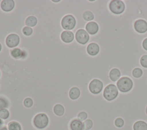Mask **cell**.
I'll use <instances>...</instances> for the list:
<instances>
[{"mask_svg": "<svg viewBox=\"0 0 147 130\" xmlns=\"http://www.w3.org/2000/svg\"><path fill=\"white\" fill-rule=\"evenodd\" d=\"M32 124L34 128L37 129H44L49 124V117L45 113H37L34 116Z\"/></svg>", "mask_w": 147, "mask_h": 130, "instance_id": "cell-1", "label": "cell"}, {"mask_svg": "<svg viewBox=\"0 0 147 130\" xmlns=\"http://www.w3.org/2000/svg\"><path fill=\"white\" fill-rule=\"evenodd\" d=\"M116 86L121 93H127L130 92L133 87V82L132 80L126 76L121 77L116 82Z\"/></svg>", "mask_w": 147, "mask_h": 130, "instance_id": "cell-2", "label": "cell"}, {"mask_svg": "<svg viewBox=\"0 0 147 130\" xmlns=\"http://www.w3.org/2000/svg\"><path fill=\"white\" fill-rule=\"evenodd\" d=\"M119 90L116 85L110 84L107 85L103 90V97L109 101L115 100L118 96Z\"/></svg>", "mask_w": 147, "mask_h": 130, "instance_id": "cell-3", "label": "cell"}, {"mask_svg": "<svg viewBox=\"0 0 147 130\" xmlns=\"http://www.w3.org/2000/svg\"><path fill=\"white\" fill-rule=\"evenodd\" d=\"M109 9L115 15H120L125 10V5L122 0H111L109 3Z\"/></svg>", "mask_w": 147, "mask_h": 130, "instance_id": "cell-4", "label": "cell"}, {"mask_svg": "<svg viewBox=\"0 0 147 130\" xmlns=\"http://www.w3.org/2000/svg\"><path fill=\"white\" fill-rule=\"evenodd\" d=\"M103 83L99 79L92 80L88 85V90L93 94H98L103 90Z\"/></svg>", "mask_w": 147, "mask_h": 130, "instance_id": "cell-5", "label": "cell"}, {"mask_svg": "<svg viewBox=\"0 0 147 130\" xmlns=\"http://www.w3.org/2000/svg\"><path fill=\"white\" fill-rule=\"evenodd\" d=\"M76 19L75 18L70 14L65 15L61 19V25L62 27L66 30H69L73 29L76 26Z\"/></svg>", "mask_w": 147, "mask_h": 130, "instance_id": "cell-6", "label": "cell"}, {"mask_svg": "<svg viewBox=\"0 0 147 130\" xmlns=\"http://www.w3.org/2000/svg\"><path fill=\"white\" fill-rule=\"evenodd\" d=\"M75 39L79 44L86 45L90 40V35L84 29H80L75 33Z\"/></svg>", "mask_w": 147, "mask_h": 130, "instance_id": "cell-7", "label": "cell"}, {"mask_svg": "<svg viewBox=\"0 0 147 130\" xmlns=\"http://www.w3.org/2000/svg\"><path fill=\"white\" fill-rule=\"evenodd\" d=\"M134 29L139 34H144L147 32V22L142 19L136 20L133 24Z\"/></svg>", "mask_w": 147, "mask_h": 130, "instance_id": "cell-8", "label": "cell"}, {"mask_svg": "<svg viewBox=\"0 0 147 130\" xmlns=\"http://www.w3.org/2000/svg\"><path fill=\"white\" fill-rule=\"evenodd\" d=\"M20 38L18 35L11 33L9 34L6 38V44L10 48L16 47L20 43Z\"/></svg>", "mask_w": 147, "mask_h": 130, "instance_id": "cell-9", "label": "cell"}, {"mask_svg": "<svg viewBox=\"0 0 147 130\" xmlns=\"http://www.w3.org/2000/svg\"><path fill=\"white\" fill-rule=\"evenodd\" d=\"M85 29L89 34L91 36H94L98 33L99 27L96 22L90 21L86 24Z\"/></svg>", "mask_w": 147, "mask_h": 130, "instance_id": "cell-10", "label": "cell"}, {"mask_svg": "<svg viewBox=\"0 0 147 130\" xmlns=\"http://www.w3.org/2000/svg\"><path fill=\"white\" fill-rule=\"evenodd\" d=\"M86 51L89 56H95L99 53L100 47L98 44L95 42H91L87 46Z\"/></svg>", "mask_w": 147, "mask_h": 130, "instance_id": "cell-11", "label": "cell"}, {"mask_svg": "<svg viewBox=\"0 0 147 130\" xmlns=\"http://www.w3.org/2000/svg\"><path fill=\"white\" fill-rule=\"evenodd\" d=\"M15 6L14 1L13 0H3L1 2V7L2 10L5 12L11 11Z\"/></svg>", "mask_w": 147, "mask_h": 130, "instance_id": "cell-12", "label": "cell"}, {"mask_svg": "<svg viewBox=\"0 0 147 130\" xmlns=\"http://www.w3.org/2000/svg\"><path fill=\"white\" fill-rule=\"evenodd\" d=\"M70 130H84L83 122L78 119H74L69 123Z\"/></svg>", "mask_w": 147, "mask_h": 130, "instance_id": "cell-13", "label": "cell"}, {"mask_svg": "<svg viewBox=\"0 0 147 130\" xmlns=\"http://www.w3.org/2000/svg\"><path fill=\"white\" fill-rule=\"evenodd\" d=\"M61 39L65 43H70L74 39V34L71 31L64 30L61 33Z\"/></svg>", "mask_w": 147, "mask_h": 130, "instance_id": "cell-14", "label": "cell"}, {"mask_svg": "<svg viewBox=\"0 0 147 130\" xmlns=\"http://www.w3.org/2000/svg\"><path fill=\"white\" fill-rule=\"evenodd\" d=\"M80 90L77 86L72 87L68 92V96L72 100H76L80 96Z\"/></svg>", "mask_w": 147, "mask_h": 130, "instance_id": "cell-15", "label": "cell"}, {"mask_svg": "<svg viewBox=\"0 0 147 130\" xmlns=\"http://www.w3.org/2000/svg\"><path fill=\"white\" fill-rule=\"evenodd\" d=\"M109 76L111 81L114 82H117V81L121 77V73L118 69L113 68L109 72Z\"/></svg>", "mask_w": 147, "mask_h": 130, "instance_id": "cell-16", "label": "cell"}, {"mask_svg": "<svg viewBox=\"0 0 147 130\" xmlns=\"http://www.w3.org/2000/svg\"><path fill=\"white\" fill-rule=\"evenodd\" d=\"M53 112L56 116L61 117L64 115L65 108L61 104H56L53 108Z\"/></svg>", "mask_w": 147, "mask_h": 130, "instance_id": "cell-17", "label": "cell"}, {"mask_svg": "<svg viewBox=\"0 0 147 130\" xmlns=\"http://www.w3.org/2000/svg\"><path fill=\"white\" fill-rule=\"evenodd\" d=\"M10 54L11 57L14 58L18 59L20 58H24L26 56V53L23 52L18 48H16L13 49L10 52Z\"/></svg>", "mask_w": 147, "mask_h": 130, "instance_id": "cell-18", "label": "cell"}, {"mask_svg": "<svg viewBox=\"0 0 147 130\" xmlns=\"http://www.w3.org/2000/svg\"><path fill=\"white\" fill-rule=\"evenodd\" d=\"M133 130H147V123L142 120L135 122L133 126Z\"/></svg>", "mask_w": 147, "mask_h": 130, "instance_id": "cell-19", "label": "cell"}, {"mask_svg": "<svg viewBox=\"0 0 147 130\" xmlns=\"http://www.w3.org/2000/svg\"><path fill=\"white\" fill-rule=\"evenodd\" d=\"M8 130H22L20 123L16 121H11L7 124Z\"/></svg>", "mask_w": 147, "mask_h": 130, "instance_id": "cell-20", "label": "cell"}, {"mask_svg": "<svg viewBox=\"0 0 147 130\" xmlns=\"http://www.w3.org/2000/svg\"><path fill=\"white\" fill-rule=\"evenodd\" d=\"M37 23V19L33 15L29 16L25 19V25L28 27H34Z\"/></svg>", "mask_w": 147, "mask_h": 130, "instance_id": "cell-21", "label": "cell"}, {"mask_svg": "<svg viewBox=\"0 0 147 130\" xmlns=\"http://www.w3.org/2000/svg\"><path fill=\"white\" fill-rule=\"evenodd\" d=\"M82 17L86 21H91L94 19V14L90 10H85L82 15Z\"/></svg>", "mask_w": 147, "mask_h": 130, "instance_id": "cell-22", "label": "cell"}, {"mask_svg": "<svg viewBox=\"0 0 147 130\" xmlns=\"http://www.w3.org/2000/svg\"><path fill=\"white\" fill-rule=\"evenodd\" d=\"M10 112L7 108L0 109V118L2 120H7L10 117Z\"/></svg>", "mask_w": 147, "mask_h": 130, "instance_id": "cell-23", "label": "cell"}, {"mask_svg": "<svg viewBox=\"0 0 147 130\" xmlns=\"http://www.w3.org/2000/svg\"><path fill=\"white\" fill-rule=\"evenodd\" d=\"M131 74L134 78H139L142 77L143 74V70L140 68H136L132 70Z\"/></svg>", "mask_w": 147, "mask_h": 130, "instance_id": "cell-24", "label": "cell"}, {"mask_svg": "<svg viewBox=\"0 0 147 130\" xmlns=\"http://www.w3.org/2000/svg\"><path fill=\"white\" fill-rule=\"evenodd\" d=\"M83 124L84 130H90L94 125V123L92 120L90 119H87L83 122Z\"/></svg>", "mask_w": 147, "mask_h": 130, "instance_id": "cell-25", "label": "cell"}, {"mask_svg": "<svg viewBox=\"0 0 147 130\" xmlns=\"http://www.w3.org/2000/svg\"><path fill=\"white\" fill-rule=\"evenodd\" d=\"M34 104L33 100L31 97H26L23 101V105L26 108H30Z\"/></svg>", "mask_w": 147, "mask_h": 130, "instance_id": "cell-26", "label": "cell"}, {"mask_svg": "<svg viewBox=\"0 0 147 130\" xmlns=\"http://www.w3.org/2000/svg\"><path fill=\"white\" fill-rule=\"evenodd\" d=\"M124 124H125V121L121 117H118L114 121V125L117 128H122L124 126Z\"/></svg>", "mask_w": 147, "mask_h": 130, "instance_id": "cell-27", "label": "cell"}, {"mask_svg": "<svg viewBox=\"0 0 147 130\" xmlns=\"http://www.w3.org/2000/svg\"><path fill=\"white\" fill-rule=\"evenodd\" d=\"M77 119L82 121H84L87 119H88V114L85 111H81L78 113L77 115Z\"/></svg>", "mask_w": 147, "mask_h": 130, "instance_id": "cell-28", "label": "cell"}, {"mask_svg": "<svg viewBox=\"0 0 147 130\" xmlns=\"http://www.w3.org/2000/svg\"><path fill=\"white\" fill-rule=\"evenodd\" d=\"M140 62L142 68L147 69V55L146 54L143 55L141 57Z\"/></svg>", "mask_w": 147, "mask_h": 130, "instance_id": "cell-29", "label": "cell"}, {"mask_svg": "<svg viewBox=\"0 0 147 130\" xmlns=\"http://www.w3.org/2000/svg\"><path fill=\"white\" fill-rule=\"evenodd\" d=\"M22 33L24 35L26 36H30L32 33H33V30L30 27H28V26H25L23 29H22Z\"/></svg>", "mask_w": 147, "mask_h": 130, "instance_id": "cell-30", "label": "cell"}, {"mask_svg": "<svg viewBox=\"0 0 147 130\" xmlns=\"http://www.w3.org/2000/svg\"><path fill=\"white\" fill-rule=\"evenodd\" d=\"M142 48L145 50V51H147V38H145L142 42Z\"/></svg>", "mask_w": 147, "mask_h": 130, "instance_id": "cell-31", "label": "cell"}, {"mask_svg": "<svg viewBox=\"0 0 147 130\" xmlns=\"http://www.w3.org/2000/svg\"><path fill=\"white\" fill-rule=\"evenodd\" d=\"M0 130H8V128L6 125H3L1 128Z\"/></svg>", "mask_w": 147, "mask_h": 130, "instance_id": "cell-32", "label": "cell"}, {"mask_svg": "<svg viewBox=\"0 0 147 130\" xmlns=\"http://www.w3.org/2000/svg\"><path fill=\"white\" fill-rule=\"evenodd\" d=\"M3 123H4V121L2 120V119H1L0 118V128L3 125Z\"/></svg>", "mask_w": 147, "mask_h": 130, "instance_id": "cell-33", "label": "cell"}, {"mask_svg": "<svg viewBox=\"0 0 147 130\" xmlns=\"http://www.w3.org/2000/svg\"><path fill=\"white\" fill-rule=\"evenodd\" d=\"M145 113H146V115H147V106H146V108H145Z\"/></svg>", "mask_w": 147, "mask_h": 130, "instance_id": "cell-34", "label": "cell"}, {"mask_svg": "<svg viewBox=\"0 0 147 130\" xmlns=\"http://www.w3.org/2000/svg\"><path fill=\"white\" fill-rule=\"evenodd\" d=\"M1 49H2V45H1V43H0V52H1Z\"/></svg>", "mask_w": 147, "mask_h": 130, "instance_id": "cell-35", "label": "cell"}, {"mask_svg": "<svg viewBox=\"0 0 147 130\" xmlns=\"http://www.w3.org/2000/svg\"><path fill=\"white\" fill-rule=\"evenodd\" d=\"M53 2H59L60 1H52Z\"/></svg>", "mask_w": 147, "mask_h": 130, "instance_id": "cell-36", "label": "cell"}, {"mask_svg": "<svg viewBox=\"0 0 147 130\" xmlns=\"http://www.w3.org/2000/svg\"><path fill=\"white\" fill-rule=\"evenodd\" d=\"M0 74H1V73H0Z\"/></svg>", "mask_w": 147, "mask_h": 130, "instance_id": "cell-37", "label": "cell"}]
</instances>
